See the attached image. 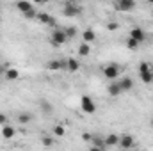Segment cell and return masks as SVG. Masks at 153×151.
<instances>
[{"label":"cell","mask_w":153,"mask_h":151,"mask_svg":"<svg viewBox=\"0 0 153 151\" xmlns=\"http://www.w3.org/2000/svg\"><path fill=\"white\" fill-rule=\"evenodd\" d=\"M41 142H43V146L50 148V146L53 144V139H50V137H43V139H41Z\"/></svg>","instance_id":"cell-27"},{"label":"cell","mask_w":153,"mask_h":151,"mask_svg":"<svg viewBox=\"0 0 153 151\" xmlns=\"http://www.w3.org/2000/svg\"><path fill=\"white\" fill-rule=\"evenodd\" d=\"M135 2L134 0H119V2H116L114 4V9L116 11H121V13H128V11H132V9H135Z\"/></svg>","instance_id":"cell-4"},{"label":"cell","mask_w":153,"mask_h":151,"mask_svg":"<svg viewBox=\"0 0 153 151\" xmlns=\"http://www.w3.org/2000/svg\"><path fill=\"white\" fill-rule=\"evenodd\" d=\"M5 124H7V115L0 112V126H5Z\"/></svg>","instance_id":"cell-29"},{"label":"cell","mask_w":153,"mask_h":151,"mask_svg":"<svg viewBox=\"0 0 153 151\" xmlns=\"http://www.w3.org/2000/svg\"><path fill=\"white\" fill-rule=\"evenodd\" d=\"M107 93H109V96H112V98L119 96V94L123 93L121 87H119V82H111V84L107 85Z\"/></svg>","instance_id":"cell-11"},{"label":"cell","mask_w":153,"mask_h":151,"mask_svg":"<svg viewBox=\"0 0 153 151\" xmlns=\"http://www.w3.org/2000/svg\"><path fill=\"white\" fill-rule=\"evenodd\" d=\"M14 135H16V128L14 126H11V124L2 126V137L4 139H13Z\"/></svg>","instance_id":"cell-16"},{"label":"cell","mask_w":153,"mask_h":151,"mask_svg":"<svg viewBox=\"0 0 153 151\" xmlns=\"http://www.w3.org/2000/svg\"><path fill=\"white\" fill-rule=\"evenodd\" d=\"M4 76H5L9 82H14V80L20 78V71H18L16 68H7V71H5V75Z\"/></svg>","instance_id":"cell-17"},{"label":"cell","mask_w":153,"mask_h":151,"mask_svg":"<svg viewBox=\"0 0 153 151\" xmlns=\"http://www.w3.org/2000/svg\"><path fill=\"white\" fill-rule=\"evenodd\" d=\"M94 39H96V32H94L93 29H85V30L82 32V41H84V43L91 44V43H93Z\"/></svg>","instance_id":"cell-14"},{"label":"cell","mask_w":153,"mask_h":151,"mask_svg":"<svg viewBox=\"0 0 153 151\" xmlns=\"http://www.w3.org/2000/svg\"><path fill=\"white\" fill-rule=\"evenodd\" d=\"M80 70V62L76 61L75 57H70L68 61H66V71H70V73H76Z\"/></svg>","instance_id":"cell-10"},{"label":"cell","mask_w":153,"mask_h":151,"mask_svg":"<svg viewBox=\"0 0 153 151\" xmlns=\"http://www.w3.org/2000/svg\"><path fill=\"white\" fill-rule=\"evenodd\" d=\"M23 16H25V18H29V20H30V18H38V11H36V7H34L32 11H29L27 14H23Z\"/></svg>","instance_id":"cell-28"},{"label":"cell","mask_w":153,"mask_h":151,"mask_svg":"<svg viewBox=\"0 0 153 151\" xmlns=\"http://www.w3.org/2000/svg\"><path fill=\"white\" fill-rule=\"evenodd\" d=\"M103 142H105V148L117 146V144H119V135H116V133H109V135L103 139Z\"/></svg>","instance_id":"cell-13"},{"label":"cell","mask_w":153,"mask_h":151,"mask_svg":"<svg viewBox=\"0 0 153 151\" xmlns=\"http://www.w3.org/2000/svg\"><path fill=\"white\" fill-rule=\"evenodd\" d=\"M121 151H123V150H121Z\"/></svg>","instance_id":"cell-36"},{"label":"cell","mask_w":153,"mask_h":151,"mask_svg":"<svg viewBox=\"0 0 153 151\" xmlns=\"http://www.w3.org/2000/svg\"><path fill=\"white\" fill-rule=\"evenodd\" d=\"M141 151H146V150H141Z\"/></svg>","instance_id":"cell-34"},{"label":"cell","mask_w":153,"mask_h":151,"mask_svg":"<svg viewBox=\"0 0 153 151\" xmlns=\"http://www.w3.org/2000/svg\"><path fill=\"white\" fill-rule=\"evenodd\" d=\"M30 121H32V115L29 112L18 114V123H20V124H27V123H30Z\"/></svg>","instance_id":"cell-20"},{"label":"cell","mask_w":153,"mask_h":151,"mask_svg":"<svg viewBox=\"0 0 153 151\" xmlns=\"http://www.w3.org/2000/svg\"><path fill=\"white\" fill-rule=\"evenodd\" d=\"M103 75H105V78H109V80L116 82V78L119 76V68H117L116 64H109V66L103 68Z\"/></svg>","instance_id":"cell-6"},{"label":"cell","mask_w":153,"mask_h":151,"mask_svg":"<svg viewBox=\"0 0 153 151\" xmlns=\"http://www.w3.org/2000/svg\"><path fill=\"white\" fill-rule=\"evenodd\" d=\"M130 38L134 39V41H137V43L141 44V43L146 39V32H144L141 27H132V29H130Z\"/></svg>","instance_id":"cell-7"},{"label":"cell","mask_w":153,"mask_h":151,"mask_svg":"<svg viewBox=\"0 0 153 151\" xmlns=\"http://www.w3.org/2000/svg\"><path fill=\"white\" fill-rule=\"evenodd\" d=\"M139 76H141V82H143V84H153V71L152 70H148V71H141Z\"/></svg>","instance_id":"cell-19"},{"label":"cell","mask_w":153,"mask_h":151,"mask_svg":"<svg viewBox=\"0 0 153 151\" xmlns=\"http://www.w3.org/2000/svg\"><path fill=\"white\" fill-rule=\"evenodd\" d=\"M0 21H2V18H0Z\"/></svg>","instance_id":"cell-35"},{"label":"cell","mask_w":153,"mask_h":151,"mask_svg":"<svg viewBox=\"0 0 153 151\" xmlns=\"http://www.w3.org/2000/svg\"><path fill=\"white\" fill-rule=\"evenodd\" d=\"M82 13V7L76 5L75 2H66L64 7H62V14L68 16V18H73V16H78Z\"/></svg>","instance_id":"cell-3"},{"label":"cell","mask_w":153,"mask_h":151,"mask_svg":"<svg viewBox=\"0 0 153 151\" xmlns=\"http://www.w3.org/2000/svg\"><path fill=\"white\" fill-rule=\"evenodd\" d=\"M89 151H103V150H102V148H96V146H91Z\"/></svg>","instance_id":"cell-32"},{"label":"cell","mask_w":153,"mask_h":151,"mask_svg":"<svg viewBox=\"0 0 153 151\" xmlns=\"http://www.w3.org/2000/svg\"><path fill=\"white\" fill-rule=\"evenodd\" d=\"M7 68H9L7 64H2V66H0V75H5V71H7Z\"/></svg>","instance_id":"cell-30"},{"label":"cell","mask_w":153,"mask_h":151,"mask_svg":"<svg viewBox=\"0 0 153 151\" xmlns=\"http://www.w3.org/2000/svg\"><path fill=\"white\" fill-rule=\"evenodd\" d=\"M64 32H66V38H68V39L75 38V36H76V27L70 25V27H66V29H64Z\"/></svg>","instance_id":"cell-23"},{"label":"cell","mask_w":153,"mask_h":151,"mask_svg":"<svg viewBox=\"0 0 153 151\" xmlns=\"http://www.w3.org/2000/svg\"><path fill=\"white\" fill-rule=\"evenodd\" d=\"M66 41H68V38H66L64 29H53V30H52V36H50V44H52L53 48L62 46Z\"/></svg>","instance_id":"cell-1"},{"label":"cell","mask_w":153,"mask_h":151,"mask_svg":"<svg viewBox=\"0 0 153 151\" xmlns=\"http://www.w3.org/2000/svg\"><path fill=\"white\" fill-rule=\"evenodd\" d=\"M39 105H41L43 112H46V114H52V110H53V107H52L48 101H45V100H41V101H39Z\"/></svg>","instance_id":"cell-24"},{"label":"cell","mask_w":153,"mask_h":151,"mask_svg":"<svg viewBox=\"0 0 153 151\" xmlns=\"http://www.w3.org/2000/svg\"><path fill=\"white\" fill-rule=\"evenodd\" d=\"M53 133H55L57 137H64V133H66V128H64L62 124H55V126H53Z\"/></svg>","instance_id":"cell-22"},{"label":"cell","mask_w":153,"mask_h":151,"mask_svg":"<svg viewBox=\"0 0 153 151\" xmlns=\"http://www.w3.org/2000/svg\"><path fill=\"white\" fill-rule=\"evenodd\" d=\"M76 53H78V57H87L91 53V44H87V43L82 41L78 44V48H76Z\"/></svg>","instance_id":"cell-15"},{"label":"cell","mask_w":153,"mask_h":151,"mask_svg":"<svg viewBox=\"0 0 153 151\" xmlns=\"http://www.w3.org/2000/svg\"><path fill=\"white\" fill-rule=\"evenodd\" d=\"M16 9H18L20 13L27 14L29 11H32V9H34V5H32L30 2H18V4H16Z\"/></svg>","instance_id":"cell-18"},{"label":"cell","mask_w":153,"mask_h":151,"mask_svg":"<svg viewBox=\"0 0 153 151\" xmlns=\"http://www.w3.org/2000/svg\"><path fill=\"white\" fill-rule=\"evenodd\" d=\"M150 124H152V128H153V117H152V121H150Z\"/></svg>","instance_id":"cell-33"},{"label":"cell","mask_w":153,"mask_h":151,"mask_svg":"<svg viewBox=\"0 0 153 151\" xmlns=\"http://www.w3.org/2000/svg\"><path fill=\"white\" fill-rule=\"evenodd\" d=\"M91 142H93V146H96V148H102V150H105V142H103V139H100V137H91Z\"/></svg>","instance_id":"cell-21"},{"label":"cell","mask_w":153,"mask_h":151,"mask_svg":"<svg viewBox=\"0 0 153 151\" xmlns=\"http://www.w3.org/2000/svg\"><path fill=\"white\" fill-rule=\"evenodd\" d=\"M119 87H121V91H132L134 89V80L130 76H123V78H119Z\"/></svg>","instance_id":"cell-12"},{"label":"cell","mask_w":153,"mask_h":151,"mask_svg":"<svg viewBox=\"0 0 153 151\" xmlns=\"http://www.w3.org/2000/svg\"><path fill=\"white\" fill-rule=\"evenodd\" d=\"M80 109H82L85 114H94L96 112V103L91 100V96L84 94V96L80 98Z\"/></svg>","instance_id":"cell-2"},{"label":"cell","mask_w":153,"mask_h":151,"mask_svg":"<svg viewBox=\"0 0 153 151\" xmlns=\"http://www.w3.org/2000/svg\"><path fill=\"white\" fill-rule=\"evenodd\" d=\"M137 46H139L137 41H134L132 38H128V41H126V48H128V50H137Z\"/></svg>","instance_id":"cell-25"},{"label":"cell","mask_w":153,"mask_h":151,"mask_svg":"<svg viewBox=\"0 0 153 151\" xmlns=\"http://www.w3.org/2000/svg\"><path fill=\"white\" fill-rule=\"evenodd\" d=\"M46 68H48V71H61V70H66V61H50L48 64H46Z\"/></svg>","instance_id":"cell-9"},{"label":"cell","mask_w":153,"mask_h":151,"mask_svg":"<svg viewBox=\"0 0 153 151\" xmlns=\"http://www.w3.org/2000/svg\"><path fill=\"white\" fill-rule=\"evenodd\" d=\"M105 29H107V30H111V32H114V30L119 29V23H117V21H109V23L105 25Z\"/></svg>","instance_id":"cell-26"},{"label":"cell","mask_w":153,"mask_h":151,"mask_svg":"<svg viewBox=\"0 0 153 151\" xmlns=\"http://www.w3.org/2000/svg\"><path fill=\"white\" fill-rule=\"evenodd\" d=\"M134 144H135V141L132 135H121L119 137V148L123 151H130L134 148Z\"/></svg>","instance_id":"cell-5"},{"label":"cell","mask_w":153,"mask_h":151,"mask_svg":"<svg viewBox=\"0 0 153 151\" xmlns=\"http://www.w3.org/2000/svg\"><path fill=\"white\" fill-rule=\"evenodd\" d=\"M38 20L43 23V25H48V27H55V18L48 13H38Z\"/></svg>","instance_id":"cell-8"},{"label":"cell","mask_w":153,"mask_h":151,"mask_svg":"<svg viewBox=\"0 0 153 151\" xmlns=\"http://www.w3.org/2000/svg\"><path fill=\"white\" fill-rule=\"evenodd\" d=\"M91 137H93V135H89V133H84V135H82L84 141H91Z\"/></svg>","instance_id":"cell-31"}]
</instances>
